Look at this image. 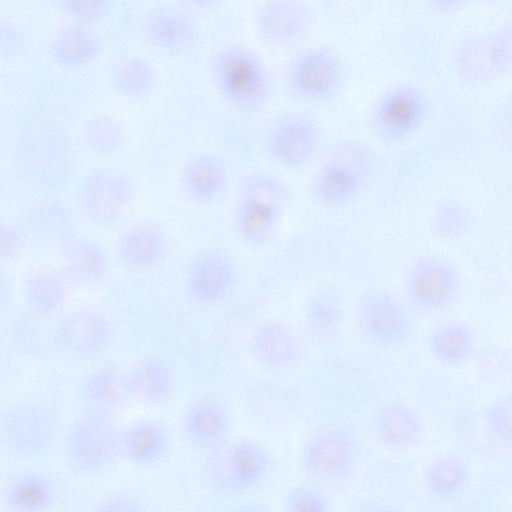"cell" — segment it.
Masks as SVG:
<instances>
[{"mask_svg":"<svg viewBox=\"0 0 512 512\" xmlns=\"http://www.w3.org/2000/svg\"><path fill=\"white\" fill-rule=\"evenodd\" d=\"M290 200L286 184L267 172L248 175L240 185L233 208V226L240 240L260 247L278 231Z\"/></svg>","mask_w":512,"mask_h":512,"instance_id":"6da1fadb","label":"cell"},{"mask_svg":"<svg viewBox=\"0 0 512 512\" xmlns=\"http://www.w3.org/2000/svg\"><path fill=\"white\" fill-rule=\"evenodd\" d=\"M211 74L220 95L238 111L255 113L269 101L272 82L267 66L247 47L219 48L212 57Z\"/></svg>","mask_w":512,"mask_h":512,"instance_id":"7a4b0ae2","label":"cell"},{"mask_svg":"<svg viewBox=\"0 0 512 512\" xmlns=\"http://www.w3.org/2000/svg\"><path fill=\"white\" fill-rule=\"evenodd\" d=\"M372 151L356 141L336 146L321 162L310 181V194L324 207L337 208L355 200L372 176Z\"/></svg>","mask_w":512,"mask_h":512,"instance_id":"3957f363","label":"cell"},{"mask_svg":"<svg viewBox=\"0 0 512 512\" xmlns=\"http://www.w3.org/2000/svg\"><path fill=\"white\" fill-rule=\"evenodd\" d=\"M61 430L57 410L39 399L16 401L0 414V437L10 454L22 459H40L55 447Z\"/></svg>","mask_w":512,"mask_h":512,"instance_id":"277c9868","label":"cell"},{"mask_svg":"<svg viewBox=\"0 0 512 512\" xmlns=\"http://www.w3.org/2000/svg\"><path fill=\"white\" fill-rule=\"evenodd\" d=\"M121 428L110 414L88 411L68 427L64 451L69 464L83 474L109 469L121 456Z\"/></svg>","mask_w":512,"mask_h":512,"instance_id":"5b68a950","label":"cell"},{"mask_svg":"<svg viewBox=\"0 0 512 512\" xmlns=\"http://www.w3.org/2000/svg\"><path fill=\"white\" fill-rule=\"evenodd\" d=\"M272 467L268 450L256 440L243 438L215 449L207 463L206 474L216 489L240 494L261 485Z\"/></svg>","mask_w":512,"mask_h":512,"instance_id":"8992f818","label":"cell"},{"mask_svg":"<svg viewBox=\"0 0 512 512\" xmlns=\"http://www.w3.org/2000/svg\"><path fill=\"white\" fill-rule=\"evenodd\" d=\"M345 72L338 54L325 46H311L297 52L286 69V84L301 100L322 103L340 93Z\"/></svg>","mask_w":512,"mask_h":512,"instance_id":"52a82bcc","label":"cell"},{"mask_svg":"<svg viewBox=\"0 0 512 512\" xmlns=\"http://www.w3.org/2000/svg\"><path fill=\"white\" fill-rule=\"evenodd\" d=\"M133 179L116 168H101L88 173L77 190L84 215L96 226L112 227L127 215L135 198Z\"/></svg>","mask_w":512,"mask_h":512,"instance_id":"ba28073f","label":"cell"},{"mask_svg":"<svg viewBox=\"0 0 512 512\" xmlns=\"http://www.w3.org/2000/svg\"><path fill=\"white\" fill-rule=\"evenodd\" d=\"M321 126L312 115L292 111L275 118L268 126L263 147L275 165L297 170L308 165L321 143Z\"/></svg>","mask_w":512,"mask_h":512,"instance_id":"9c48e42d","label":"cell"},{"mask_svg":"<svg viewBox=\"0 0 512 512\" xmlns=\"http://www.w3.org/2000/svg\"><path fill=\"white\" fill-rule=\"evenodd\" d=\"M405 289L410 303L420 312L436 313L451 307L461 292V277L448 258L428 254L408 271Z\"/></svg>","mask_w":512,"mask_h":512,"instance_id":"30bf717a","label":"cell"},{"mask_svg":"<svg viewBox=\"0 0 512 512\" xmlns=\"http://www.w3.org/2000/svg\"><path fill=\"white\" fill-rule=\"evenodd\" d=\"M358 445L347 430L328 428L308 436L301 449V463L311 477L341 483L352 477L358 462Z\"/></svg>","mask_w":512,"mask_h":512,"instance_id":"8fae6325","label":"cell"},{"mask_svg":"<svg viewBox=\"0 0 512 512\" xmlns=\"http://www.w3.org/2000/svg\"><path fill=\"white\" fill-rule=\"evenodd\" d=\"M425 106L419 89L409 84L394 85L374 101L368 117L369 127L382 142H400L419 127Z\"/></svg>","mask_w":512,"mask_h":512,"instance_id":"7c38bea8","label":"cell"},{"mask_svg":"<svg viewBox=\"0 0 512 512\" xmlns=\"http://www.w3.org/2000/svg\"><path fill=\"white\" fill-rule=\"evenodd\" d=\"M357 316L365 337L378 346H400L413 334V323L408 313L383 288H371L361 296Z\"/></svg>","mask_w":512,"mask_h":512,"instance_id":"4fadbf2b","label":"cell"},{"mask_svg":"<svg viewBox=\"0 0 512 512\" xmlns=\"http://www.w3.org/2000/svg\"><path fill=\"white\" fill-rule=\"evenodd\" d=\"M113 323L103 311L81 307L63 313L54 327L59 347L69 356L91 359L101 355L113 338Z\"/></svg>","mask_w":512,"mask_h":512,"instance_id":"5bb4252c","label":"cell"},{"mask_svg":"<svg viewBox=\"0 0 512 512\" xmlns=\"http://www.w3.org/2000/svg\"><path fill=\"white\" fill-rule=\"evenodd\" d=\"M238 278L233 259L219 249H209L190 263L185 279L188 298L200 306H213L233 291Z\"/></svg>","mask_w":512,"mask_h":512,"instance_id":"9a60e30c","label":"cell"},{"mask_svg":"<svg viewBox=\"0 0 512 512\" xmlns=\"http://www.w3.org/2000/svg\"><path fill=\"white\" fill-rule=\"evenodd\" d=\"M312 24L310 8L301 1L271 0L256 11L254 26L257 36L265 44L286 48L299 43Z\"/></svg>","mask_w":512,"mask_h":512,"instance_id":"2e32d148","label":"cell"},{"mask_svg":"<svg viewBox=\"0 0 512 512\" xmlns=\"http://www.w3.org/2000/svg\"><path fill=\"white\" fill-rule=\"evenodd\" d=\"M141 31L153 47L166 51H182L195 45L199 36L192 15L173 5L150 8L143 17Z\"/></svg>","mask_w":512,"mask_h":512,"instance_id":"e0dca14e","label":"cell"},{"mask_svg":"<svg viewBox=\"0 0 512 512\" xmlns=\"http://www.w3.org/2000/svg\"><path fill=\"white\" fill-rule=\"evenodd\" d=\"M231 430V415L218 399L201 397L185 410L181 432L193 447L215 450L225 444Z\"/></svg>","mask_w":512,"mask_h":512,"instance_id":"ac0fdd59","label":"cell"},{"mask_svg":"<svg viewBox=\"0 0 512 512\" xmlns=\"http://www.w3.org/2000/svg\"><path fill=\"white\" fill-rule=\"evenodd\" d=\"M60 485L41 471H25L12 477L2 491L5 512H48L57 503Z\"/></svg>","mask_w":512,"mask_h":512,"instance_id":"d6986e66","label":"cell"},{"mask_svg":"<svg viewBox=\"0 0 512 512\" xmlns=\"http://www.w3.org/2000/svg\"><path fill=\"white\" fill-rule=\"evenodd\" d=\"M250 348L255 360L272 370L292 367L301 354L296 333L287 323L276 319L266 320L255 328Z\"/></svg>","mask_w":512,"mask_h":512,"instance_id":"ffe728a7","label":"cell"},{"mask_svg":"<svg viewBox=\"0 0 512 512\" xmlns=\"http://www.w3.org/2000/svg\"><path fill=\"white\" fill-rule=\"evenodd\" d=\"M180 182L192 200L209 204L218 200L226 191L229 170L219 155L201 151L185 161L180 172Z\"/></svg>","mask_w":512,"mask_h":512,"instance_id":"44dd1931","label":"cell"},{"mask_svg":"<svg viewBox=\"0 0 512 512\" xmlns=\"http://www.w3.org/2000/svg\"><path fill=\"white\" fill-rule=\"evenodd\" d=\"M119 260L128 268L148 270L157 266L167 252V237L157 224L141 221L131 224L116 243Z\"/></svg>","mask_w":512,"mask_h":512,"instance_id":"7402d4cb","label":"cell"},{"mask_svg":"<svg viewBox=\"0 0 512 512\" xmlns=\"http://www.w3.org/2000/svg\"><path fill=\"white\" fill-rule=\"evenodd\" d=\"M62 271L73 284L97 285L107 276L108 257L102 245L87 237L66 239L60 248Z\"/></svg>","mask_w":512,"mask_h":512,"instance_id":"603a6c76","label":"cell"},{"mask_svg":"<svg viewBox=\"0 0 512 512\" xmlns=\"http://www.w3.org/2000/svg\"><path fill=\"white\" fill-rule=\"evenodd\" d=\"M121 456L137 466L160 462L170 447L166 428L158 421L141 419L121 428Z\"/></svg>","mask_w":512,"mask_h":512,"instance_id":"cb8c5ba5","label":"cell"},{"mask_svg":"<svg viewBox=\"0 0 512 512\" xmlns=\"http://www.w3.org/2000/svg\"><path fill=\"white\" fill-rule=\"evenodd\" d=\"M373 429L385 446L409 449L421 440L423 424L418 413L402 402H388L375 412Z\"/></svg>","mask_w":512,"mask_h":512,"instance_id":"d4e9b609","label":"cell"},{"mask_svg":"<svg viewBox=\"0 0 512 512\" xmlns=\"http://www.w3.org/2000/svg\"><path fill=\"white\" fill-rule=\"evenodd\" d=\"M79 396L88 411L110 414L130 397L126 372L115 366H102L85 377Z\"/></svg>","mask_w":512,"mask_h":512,"instance_id":"484cf974","label":"cell"},{"mask_svg":"<svg viewBox=\"0 0 512 512\" xmlns=\"http://www.w3.org/2000/svg\"><path fill=\"white\" fill-rule=\"evenodd\" d=\"M131 398L149 404L165 403L175 388L174 376L169 366L155 358H147L126 372Z\"/></svg>","mask_w":512,"mask_h":512,"instance_id":"4316f807","label":"cell"},{"mask_svg":"<svg viewBox=\"0 0 512 512\" xmlns=\"http://www.w3.org/2000/svg\"><path fill=\"white\" fill-rule=\"evenodd\" d=\"M72 285L74 284L62 270H35L28 275L25 282L28 305L39 316H52L68 299Z\"/></svg>","mask_w":512,"mask_h":512,"instance_id":"83f0119b","label":"cell"},{"mask_svg":"<svg viewBox=\"0 0 512 512\" xmlns=\"http://www.w3.org/2000/svg\"><path fill=\"white\" fill-rule=\"evenodd\" d=\"M109 80L121 95L140 99L153 91L158 74L150 60L140 54L130 53L119 57L112 64Z\"/></svg>","mask_w":512,"mask_h":512,"instance_id":"f1b7e54d","label":"cell"},{"mask_svg":"<svg viewBox=\"0 0 512 512\" xmlns=\"http://www.w3.org/2000/svg\"><path fill=\"white\" fill-rule=\"evenodd\" d=\"M428 346L439 363L450 367L460 366L465 364L473 354L475 334L464 322H446L431 331Z\"/></svg>","mask_w":512,"mask_h":512,"instance_id":"f546056e","label":"cell"},{"mask_svg":"<svg viewBox=\"0 0 512 512\" xmlns=\"http://www.w3.org/2000/svg\"><path fill=\"white\" fill-rule=\"evenodd\" d=\"M101 39L83 24L75 23L61 29L51 42V55L65 66L90 62L100 52Z\"/></svg>","mask_w":512,"mask_h":512,"instance_id":"4dcf8cb0","label":"cell"},{"mask_svg":"<svg viewBox=\"0 0 512 512\" xmlns=\"http://www.w3.org/2000/svg\"><path fill=\"white\" fill-rule=\"evenodd\" d=\"M470 480V468L456 455H442L434 459L424 473L426 490L438 499H452L460 495Z\"/></svg>","mask_w":512,"mask_h":512,"instance_id":"1f68e13d","label":"cell"},{"mask_svg":"<svg viewBox=\"0 0 512 512\" xmlns=\"http://www.w3.org/2000/svg\"><path fill=\"white\" fill-rule=\"evenodd\" d=\"M343 317L342 302L330 288L313 292L304 306V319L308 330L316 337L326 338L334 334Z\"/></svg>","mask_w":512,"mask_h":512,"instance_id":"d6a6232c","label":"cell"},{"mask_svg":"<svg viewBox=\"0 0 512 512\" xmlns=\"http://www.w3.org/2000/svg\"><path fill=\"white\" fill-rule=\"evenodd\" d=\"M458 64L465 75L484 80L498 72L505 61L497 40L479 37L462 44Z\"/></svg>","mask_w":512,"mask_h":512,"instance_id":"836d02e7","label":"cell"},{"mask_svg":"<svg viewBox=\"0 0 512 512\" xmlns=\"http://www.w3.org/2000/svg\"><path fill=\"white\" fill-rule=\"evenodd\" d=\"M83 138L90 150L102 155H110L121 150L126 133L122 123L110 115H97L90 118L83 129Z\"/></svg>","mask_w":512,"mask_h":512,"instance_id":"e575fe53","label":"cell"},{"mask_svg":"<svg viewBox=\"0 0 512 512\" xmlns=\"http://www.w3.org/2000/svg\"><path fill=\"white\" fill-rule=\"evenodd\" d=\"M433 227L440 238L448 241L459 240L471 231L472 217L464 206L446 203L437 209Z\"/></svg>","mask_w":512,"mask_h":512,"instance_id":"d590c367","label":"cell"},{"mask_svg":"<svg viewBox=\"0 0 512 512\" xmlns=\"http://www.w3.org/2000/svg\"><path fill=\"white\" fill-rule=\"evenodd\" d=\"M483 421L494 440L512 446V392L491 402L484 412Z\"/></svg>","mask_w":512,"mask_h":512,"instance_id":"8d00e7d4","label":"cell"},{"mask_svg":"<svg viewBox=\"0 0 512 512\" xmlns=\"http://www.w3.org/2000/svg\"><path fill=\"white\" fill-rule=\"evenodd\" d=\"M283 512H332L328 498L318 489L308 485L290 488L284 496Z\"/></svg>","mask_w":512,"mask_h":512,"instance_id":"74e56055","label":"cell"},{"mask_svg":"<svg viewBox=\"0 0 512 512\" xmlns=\"http://www.w3.org/2000/svg\"><path fill=\"white\" fill-rule=\"evenodd\" d=\"M60 9L76 23H86L101 18L110 9L109 0H60Z\"/></svg>","mask_w":512,"mask_h":512,"instance_id":"f35d334b","label":"cell"},{"mask_svg":"<svg viewBox=\"0 0 512 512\" xmlns=\"http://www.w3.org/2000/svg\"><path fill=\"white\" fill-rule=\"evenodd\" d=\"M94 512H149L144 502L130 492H115L104 497Z\"/></svg>","mask_w":512,"mask_h":512,"instance_id":"ab89813d","label":"cell"},{"mask_svg":"<svg viewBox=\"0 0 512 512\" xmlns=\"http://www.w3.org/2000/svg\"><path fill=\"white\" fill-rule=\"evenodd\" d=\"M23 238L19 229L9 223L0 224V259L10 261L14 259L21 251Z\"/></svg>","mask_w":512,"mask_h":512,"instance_id":"60d3db41","label":"cell"},{"mask_svg":"<svg viewBox=\"0 0 512 512\" xmlns=\"http://www.w3.org/2000/svg\"><path fill=\"white\" fill-rule=\"evenodd\" d=\"M22 35L18 27L9 19L0 20V48L2 53H11L22 44Z\"/></svg>","mask_w":512,"mask_h":512,"instance_id":"b9f144b4","label":"cell"},{"mask_svg":"<svg viewBox=\"0 0 512 512\" xmlns=\"http://www.w3.org/2000/svg\"><path fill=\"white\" fill-rule=\"evenodd\" d=\"M496 40L499 44L505 63L512 65V24L506 27Z\"/></svg>","mask_w":512,"mask_h":512,"instance_id":"7bdbcfd3","label":"cell"},{"mask_svg":"<svg viewBox=\"0 0 512 512\" xmlns=\"http://www.w3.org/2000/svg\"><path fill=\"white\" fill-rule=\"evenodd\" d=\"M357 512H395L390 506L382 503H371L363 506Z\"/></svg>","mask_w":512,"mask_h":512,"instance_id":"ee69618b","label":"cell"},{"mask_svg":"<svg viewBox=\"0 0 512 512\" xmlns=\"http://www.w3.org/2000/svg\"><path fill=\"white\" fill-rule=\"evenodd\" d=\"M233 512H271L266 506L258 503H251L235 509Z\"/></svg>","mask_w":512,"mask_h":512,"instance_id":"f6af8a7d","label":"cell"}]
</instances>
